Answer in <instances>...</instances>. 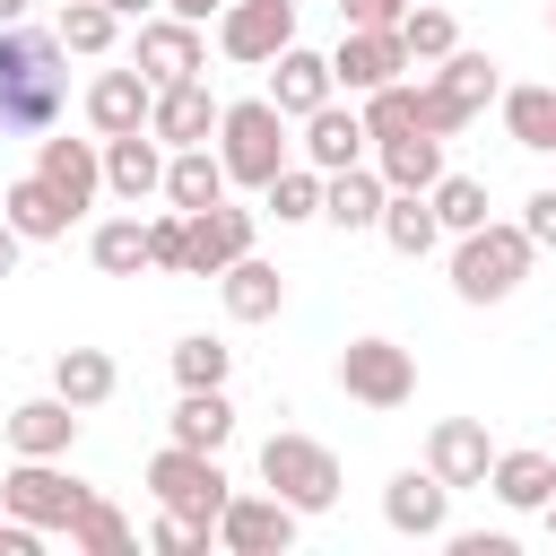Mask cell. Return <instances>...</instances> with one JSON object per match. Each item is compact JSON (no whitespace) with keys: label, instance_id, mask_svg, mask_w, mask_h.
Segmentation results:
<instances>
[{"label":"cell","instance_id":"23","mask_svg":"<svg viewBox=\"0 0 556 556\" xmlns=\"http://www.w3.org/2000/svg\"><path fill=\"white\" fill-rule=\"evenodd\" d=\"M382 200H391V182H382L374 165H339V174H321V217H330L339 235H365V226L382 217Z\"/></svg>","mask_w":556,"mask_h":556},{"label":"cell","instance_id":"3","mask_svg":"<svg viewBox=\"0 0 556 556\" xmlns=\"http://www.w3.org/2000/svg\"><path fill=\"white\" fill-rule=\"evenodd\" d=\"M217 165L226 182L261 191L278 165H287V113L269 96H243V104H217Z\"/></svg>","mask_w":556,"mask_h":556},{"label":"cell","instance_id":"39","mask_svg":"<svg viewBox=\"0 0 556 556\" xmlns=\"http://www.w3.org/2000/svg\"><path fill=\"white\" fill-rule=\"evenodd\" d=\"M400 43H408V61H443V52L460 43V26H452V9H443V0H408Z\"/></svg>","mask_w":556,"mask_h":556},{"label":"cell","instance_id":"30","mask_svg":"<svg viewBox=\"0 0 556 556\" xmlns=\"http://www.w3.org/2000/svg\"><path fill=\"white\" fill-rule=\"evenodd\" d=\"M486 486H495V495H504L513 513H539V504L556 495V452H495Z\"/></svg>","mask_w":556,"mask_h":556},{"label":"cell","instance_id":"47","mask_svg":"<svg viewBox=\"0 0 556 556\" xmlns=\"http://www.w3.org/2000/svg\"><path fill=\"white\" fill-rule=\"evenodd\" d=\"M17 252H26V235H17V226H9V217H0V278H9V269H17Z\"/></svg>","mask_w":556,"mask_h":556},{"label":"cell","instance_id":"20","mask_svg":"<svg viewBox=\"0 0 556 556\" xmlns=\"http://www.w3.org/2000/svg\"><path fill=\"white\" fill-rule=\"evenodd\" d=\"M148 104H156V87H148L139 70H96V87H87V122H96V139L148 130Z\"/></svg>","mask_w":556,"mask_h":556},{"label":"cell","instance_id":"8","mask_svg":"<svg viewBox=\"0 0 556 556\" xmlns=\"http://www.w3.org/2000/svg\"><path fill=\"white\" fill-rule=\"evenodd\" d=\"M87 495H96V486H78V478H70V469H52V460H17V469L0 478V513L35 521L43 539H52V530H70Z\"/></svg>","mask_w":556,"mask_h":556},{"label":"cell","instance_id":"43","mask_svg":"<svg viewBox=\"0 0 556 556\" xmlns=\"http://www.w3.org/2000/svg\"><path fill=\"white\" fill-rule=\"evenodd\" d=\"M521 235H530L539 252H556V191H530V200H521Z\"/></svg>","mask_w":556,"mask_h":556},{"label":"cell","instance_id":"1","mask_svg":"<svg viewBox=\"0 0 556 556\" xmlns=\"http://www.w3.org/2000/svg\"><path fill=\"white\" fill-rule=\"evenodd\" d=\"M70 52H61V35H43V26H0V130L9 139H43L52 122H61V104H70V70H61Z\"/></svg>","mask_w":556,"mask_h":556},{"label":"cell","instance_id":"29","mask_svg":"<svg viewBox=\"0 0 556 556\" xmlns=\"http://www.w3.org/2000/svg\"><path fill=\"white\" fill-rule=\"evenodd\" d=\"M374 235H382L400 261H426V252L443 243V226H434V200H426V191H391V200H382V217H374Z\"/></svg>","mask_w":556,"mask_h":556},{"label":"cell","instance_id":"2","mask_svg":"<svg viewBox=\"0 0 556 556\" xmlns=\"http://www.w3.org/2000/svg\"><path fill=\"white\" fill-rule=\"evenodd\" d=\"M530 261H539V243L521 235V226H469L460 243H452V295L460 304H504L521 278H530Z\"/></svg>","mask_w":556,"mask_h":556},{"label":"cell","instance_id":"15","mask_svg":"<svg viewBox=\"0 0 556 556\" xmlns=\"http://www.w3.org/2000/svg\"><path fill=\"white\" fill-rule=\"evenodd\" d=\"M148 130H156V148H200V139H217V96H208V78H174V87H156Z\"/></svg>","mask_w":556,"mask_h":556},{"label":"cell","instance_id":"45","mask_svg":"<svg viewBox=\"0 0 556 556\" xmlns=\"http://www.w3.org/2000/svg\"><path fill=\"white\" fill-rule=\"evenodd\" d=\"M443 539H452V556H513L504 530H443Z\"/></svg>","mask_w":556,"mask_h":556},{"label":"cell","instance_id":"44","mask_svg":"<svg viewBox=\"0 0 556 556\" xmlns=\"http://www.w3.org/2000/svg\"><path fill=\"white\" fill-rule=\"evenodd\" d=\"M339 17H348V26H400L408 0H339Z\"/></svg>","mask_w":556,"mask_h":556},{"label":"cell","instance_id":"12","mask_svg":"<svg viewBox=\"0 0 556 556\" xmlns=\"http://www.w3.org/2000/svg\"><path fill=\"white\" fill-rule=\"evenodd\" d=\"M130 70H139L148 87L200 78V70H208V43H200V26H191V17H148V26H139V52H130Z\"/></svg>","mask_w":556,"mask_h":556},{"label":"cell","instance_id":"14","mask_svg":"<svg viewBox=\"0 0 556 556\" xmlns=\"http://www.w3.org/2000/svg\"><path fill=\"white\" fill-rule=\"evenodd\" d=\"M382 521H391L400 539H443V530H452V486H443L434 469H400V478L382 486Z\"/></svg>","mask_w":556,"mask_h":556},{"label":"cell","instance_id":"33","mask_svg":"<svg viewBox=\"0 0 556 556\" xmlns=\"http://www.w3.org/2000/svg\"><path fill=\"white\" fill-rule=\"evenodd\" d=\"M261 200H269V217H278V226L321 217V165H278V174L261 182Z\"/></svg>","mask_w":556,"mask_h":556},{"label":"cell","instance_id":"24","mask_svg":"<svg viewBox=\"0 0 556 556\" xmlns=\"http://www.w3.org/2000/svg\"><path fill=\"white\" fill-rule=\"evenodd\" d=\"M374 174H382L391 191H434V174H443V139H434V130L374 139Z\"/></svg>","mask_w":556,"mask_h":556},{"label":"cell","instance_id":"42","mask_svg":"<svg viewBox=\"0 0 556 556\" xmlns=\"http://www.w3.org/2000/svg\"><path fill=\"white\" fill-rule=\"evenodd\" d=\"M208 539H217V530H208V521H182V513H165V521L148 530L156 556H208Z\"/></svg>","mask_w":556,"mask_h":556},{"label":"cell","instance_id":"21","mask_svg":"<svg viewBox=\"0 0 556 556\" xmlns=\"http://www.w3.org/2000/svg\"><path fill=\"white\" fill-rule=\"evenodd\" d=\"M104 191L113 200H148V191H165V148H156V130H122V139H104Z\"/></svg>","mask_w":556,"mask_h":556},{"label":"cell","instance_id":"5","mask_svg":"<svg viewBox=\"0 0 556 556\" xmlns=\"http://www.w3.org/2000/svg\"><path fill=\"white\" fill-rule=\"evenodd\" d=\"M261 486L295 513H330L339 504V452L313 443V434H269L261 443Z\"/></svg>","mask_w":556,"mask_h":556},{"label":"cell","instance_id":"25","mask_svg":"<svg viewBox=\"0 0 556 556\" xmlns=\"http://www.w3.org/2000/svg\"><path fill=\"white\" fill-rule=\"evenodd\" d=\"M0 217H9V226H17L26 243H52V235H70V226H78V217H70V200H61V191H52L43 174L9 182V191H0Z\"/></svg>","mask_w":556,"mask_h":556},{"label":"cell","instance_id":"40","mask_svg":"<svg viewBox=\"0 0 556 556\" xmlns=\"http://www.w3.org/2000/svg\"><path fill=\"white\" fill-rule=\"evenodd\" d=\"M400 130H417V87L408 78H391V87L365 96V139H400Z\"/></svg>","mask_w":556,"mask_h":556},{"label":"cell","instance_id":"34","mask_svg":"<svg viewBox=\"0 0 556 556\" xmlns=\"http://www.w3.org/2000/svg\"><path fill=\"white\" fill-rule=\"evenodd\" d=\"M61 539H70L78 556H130V521H122V504H104V495H87Z\"/></svg>","mask_w":556,"mask_h":556},{"label":"cell","instance_id":"22","mask_svg":"<svg viewBox=\"0 0 556 556\" xmlns=\"http://www.w3.org/2000/svg\"><path fill=\"white\" fill-rule=\"evenodd\" d=\"M365 113H348V104H313L304 113V165H321V174H339V165H365Z\"/></svg>","mask_w":556,"mask_h":556},{"label":"cell","instance_id":"28","mask_svg":"<svg viewBox=\"0 0 556 556\" xmlns=\"http://www.w3.org/2000/svg\"><path fill=\"white\" fill-rule=\"evenodd\" d=\"M165 200L191 217V208H208V200H226V165H217V148L200 139V148H165Z\"/></svg>","mask_w":556,"mask_h":556},{"label":"cell","instance_id":"50","mask_svg":"<svg viewBox=\"0 0 556 556\" xmlns=\"http://www.w3.org/2000/svg\"><path fill=\"white\" fill-rule=\"evenodd\" d=\"M17 17H26V0H0V26H17Z\"/></svg>","mask_w":556,"mask_h":556},{"label":"cell","instance_id":"9","mask_svg":"<svg viewBox=\"0 0 556 556\" xmlns=\"http://www.w3.org/2000/svg\"><path fill=\"white\" fill-rule=\"evenodd\" d=\"M287 43H295V0H235V9H217V52L226 61L269 70Z\"/></svg>","mask_w":556,"mask_h":556},{"label":"cell","instance_id":"38","mask_svg":"<svg viewBox=\"0 0 556 556\" xmlns=\"http://www.w3.org/2000/svg\"><path fill=\"white\" fill-rule=\"evenodd\" d=\"M226 374H235V348H226V339H208V330L174 339V382H182V391H217Z\"/></svg>","mask_w":556,"mask_h":556},{"label":"cell","instance_id":"51","mask_svg":"<svg viewBox=\"0 0 556 556\" xmlns=\"http://www.w3.org/2000/svg\"><path fill=\"white\" fill-rule=\"evenodd\" d=\"M539 513H547V539H556V495H547V504H539Z\"/></svg>","mask_w":556,"mask_h":556},{"label":"cell","instance_id":"35","mask_svg":"<svg viewBox=\"0 0 556 556\" xmlns=\"http://www.w3.org/2000/svg\"><path fill=\"white\" fill-rule=\"evenodd\" d=\"M113 35H122V17H113L104 0H70V9H61V52L104 61V52H113Z\"/></svg>","mask_w":556,"mask_h":556},{"label":"cell","instance_id":"16","mask_svg":"<svg viewBox=\"0 0 556 556\" xmlns=\"http://www.w3.org/2000/svg\"><path fill=\"white\" fill-rule=\"evenodd\" d=\"M35 174L70 200V217H87V200L104 191V148L96 139H61V122L43 130V156H35Z\"/></svg>","mask_w":556,"mask_h":556},{"label":"cell","instance_id":"6","mask_svg":"<svg viewBox=\"0 0 556 556\" xmlns=\"http://www.w3.org/2000/svg\"><path fill=\"white\" fill-rule=\"evenodd\" d=\"M148 486H156L165 513L208 521V530H217V513H226V495H235V478L217 469V452H191V443H165V452L148 460Z\"/></svg>","mask_w":556,"mask_h":556},{"label":"cell","instance_id":"36","mask_svg":"<svg viewBox=\"0 0 556 556\" xmlns=\"http://www.w3.org/2000/svg\"><path fill=\"white\" fill-rule=\"evenodd\" d=\"M434 226L443 235H469V226H486V182L478 174H434Z\"/></svg>","mask_w":556,"mask_h":556},{"label":"cell","instance_id":"17","mask_svg":"<svg viewBox=\"0 0 556 556\" xmlns=\"http://www.w3.org/2000/svg\"><path fill=\"white\" fill-rule=\"evenodd\" d=\"M426 469L460 495V486H486V469H495V452H486V426L478 417H443L434 434H426Z\"/></svg>","mask_w":556,"mask_h":556},{"label":"cell","instance_id":"13","mask_svg":"<svg viewBox=\"0 0 556 556\" xmlns=\"http://www.w3.org/2000/svg\"><path fill=\"white\" fill-rule=\"evenodd\" d=\"M182 226H191V269H182V278H217L226 261L252 252V226H261V217L235 208V200H208V208H191Z\"/></svg>","mask_w":556,"mask_h":556},{"label":"cell","instance_id":"19","mask_svg":"<svg viewBox=\"0 0 556 556\" xmlns=\"http://www.w3.org/2000/svg\"><path fill=\"white\" fill-rule=\"evenodd\" d=\"M339 87H330V52H304V43H287L278 61H269V104L287 113V122H304L313 104H330Z\"/></svg>","mask_w":556,"mask_h":556},{"label":"cell","instance_id":"32","mask_svg":"<svg viewBox=\"0 0 556 556\" xmlns=\"http://www.w3.org/2000/svg\"><path fill=\"white\" fill-rule=\"evenodd\" d=\"M504 130H513V148L556 156V87H513L504 96Z\"/></svg>","mask_w":556,"mask_h":556},{"label":"cell","instance_id":"41","mask_svg":"<svg viewBox=\"0 0 556 556\" xmlns=\"http://www.w3.org/2000/svg\"><path fill=\"white\" fill-rule=\"evenodd\" d=\"M148 269H165V278H182V269H191V226H182V208L148 217Z\"/></svg>","mask_w":556,"mask_h":556},{"label":"cell","instance_id":"7","mask_svg":"<svg viewBox=\"0 0 556 556\" xmlns=\"http://www.w3.org/2000/svg\"><path fill=\"white\" fill-rule=\"evenodd\" d=\"M330 374H339V391H348L356 408H408V400H417V356H408L400 339H348Z\"/></svg>","mask_w":556,"mask_h":556},{"label":"cell","instance_id":"11","mask_svg":"<svg viewBox=\"0 0 556 556\" xmlns=\"http://www.w3.org/2000/svg\"><path fill=\"white\" fill-rule=\"evenodd\" d=\"M295 504H278V495H226V513H217V547L226 556H287L295 547Z\"/></svg>","mask_w":556,"mask_h":556},{"label":"cell","instance_id":"4","mask_svg":"<svg viewBox=\"0 0 556 556\" xmlns=\"http://www.w3.org/2000/svg\"><path fill=\"white\" fill-rule=\"evenodd\" d=\"M486 96H495V61H486V52H469V43H452V52H443V70L417 87V130L452 139V130H469V122L486 113Z\"/></svg>","mask_w":556,"mask_h":556},{"label":"cell","instance_id":"26","mask_svg":"<svg viewBox=\"0 0 556 556\" xmlns=\"http://www.w3.org/2000/svg\"><path fill=\"white\" fill-rule=\"evenodd\" d=\"M217 295H226V313H235V321H269V313L287 304V278H278L261 252H243V261H226V269H217Z\"/></svg>","mask_w":556,"mask_h":556},{"label":"cell","instance_id":"48","mask_svg":"<svg viewBox=\"0 0 556 556\" xmlns=\"http://www.w3.org/2000/svg\"><path fill=\"white\" fill-rule=\"evenodd\" d=\"M165 9H174V17H191V26H208V17L226 9V0H165Z\"/></svg>","mask_w":556,"mask_h":556},{"label":"cell","instance_id":"27","mask_svg":"<svg viewBox=\"0 0 556 556\" xmlns=\"http://www.w3.org/2000/svg\"><path fill=\"white\" fill-rule=\"evenodd\" d=\"M52 391L87 417V408H104V400L122 391V365H113L104 348H61V356H52Z\"/></svg>","mask_w":556,"mask_h":556},{"label":"cell","instance_id":"52","mask_svg":"<svg viewBox=\"0 0 556 556\" xmlns=\"http://www.w3.org/2000/svg\"><path fill=\"white\" fill-rule=\"evenodd\" d=\"M547 26H556V9H547Z\"/></svg>","mask_w":556,"mask_h":556},{"label":"cell","instance_id":"18","mask_svg":"<svg viewBox=\"0 0 556 556\" xmlns=\"http://www.w3.org/2000/svg\"><path fill=\"white\" fill-rule=\"evenodd\" d=\"M9 443H17V460H61V452L78 443V408H70L61 391L17 400V408H9Z\"/></svg>","mask_w":556,"mask_h":556},{"label":"cell","instance_id":"31","mask_svg":"<svg viewBox=\"0 0 556 556\" xmlns=\"http://www.w3.org/2000/svg\"><path fill=\"white\" fill-rule=\"evenodd\" d=\"M226 434H235V400H226V382H217V391H182V400H174V443L217 452Z\"/></svg>","mask_w":556,"mask_h":556},{"label":"cell","instance_id":"10","mask_svg":"<svg viewBox=\"0 0 556 556\" xmlns=\"http://www.w3.org/2000/svg\"><path fill=\"white\" fill-rule=\"evenodd\" d=\"M391 78H408V43H400V26H348L339 52H330V87L374 96V87H391Z\"/></svg>","mask_w":556,"mask_h":556},{"label":"cell","instance_id":"49","mask_svg":"<svg viewBox=\"0 0 556 556\" xmlns=\"http://www.w3.org/2000/svg\"><path fill=\"white\" fill-rule=\"evenodd\" d=\"M104 9H113V17H148L156 0H104Z\"/></svg>","mask_w":556,"mask_h":556},{"label":"cell","instance_id":"46","mask_svg":"<svg viewBox=\"0 0 556 556\" xmlns=\"http://www.w3.org/2000/svg\"><path fill=\"white\" fill-rule=\"evenodd\" d=\"M0 556H43V530L17 521V513H0Z\"/></svg>","mask_w":556,"mask_h":556},{"label":"cell","instance_id":"37","mask_svg":"<svg viewBox=\"0 0 556 556\" xmlns=\"http://www.w3.org/2000/svg\"><path fill=\"white\" fill-rule=\"evenodd\" d=\"M87 252H96L104 278H139V269H148V226H139V217H104Z\"/></svg>","mask_w":556,"mask_h":556}]
</instances>
